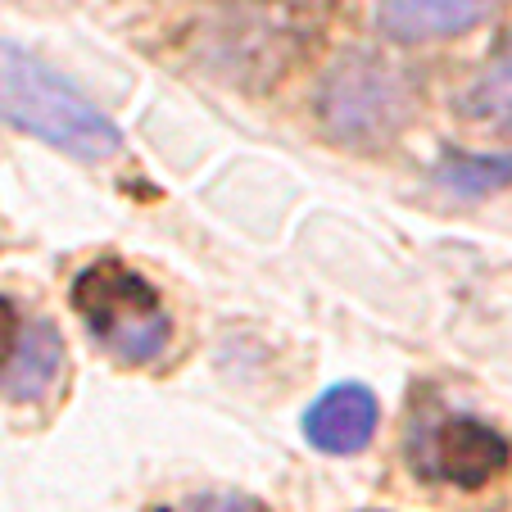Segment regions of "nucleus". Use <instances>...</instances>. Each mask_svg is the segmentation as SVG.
Returning <instances> with one entry per match:
<instances>
[{"instance_id":"1","label":"nucleus","mask_w":512,"mask_h":512,"mask_svg":"<svg viewBox=\"0 0 512 512\" xmlns=\"http://www.w3.org/2000/svg\"><path fill=\"white\" fill-rule=\"evenodd\" d=\"M0 123L87 164L118 155L123 145V132L105 109H96L64 73L14 41H0Z\"/></svg>"},{"instance_id":"2","label":"nucleus","mask_w":512,"mask_h":512,"mask_svg":"<svg viewBox=\"0 0 512 512\" xmlns=\"http://www.w3.org/2000/svg\"><path fill=\"white\" fill-rule=\"evenodd\" d=\"M73 309H78L87 336L127 368L155 363L173 340V318H168L159 290L118 259H100L78 272Z\"/></svg>"},{"instance_id":"3","label":"nucleus","mask_w":512,"mask_h":512,"mask_svg":"<svg viewBox=\"0 0 512 512\" xmlns=\"http://www.w3.org/2000/svg\"><path fill=\"white\" fill-rule=\"evenodd\" d=\"M322 123L349 145H372L395 136L413 114V82L404 68L386 64L372 50L336 59L318 91Z\"/></svg>"},{"instance_id":"4","label":"nucleus","mask_w":512,"mask_h":512,"mask_svg":"<svg viewBox=\"0 0 512 512\" xmlns=\"http://www.w3.org/2000/svg\"><path fill=\"white\" fill-rule=\"evenodd\" d=\"M413 458H417V472L422 476L476 494L508 472L512 449L490 422H476V417H440L426 435H417Z\"/></svg>"},{"instance_id":"5","label":"nucleus","mask_w":512,"mask_h":512,"mask_svg":"<svg viewBox=\"0 0 512 512\" xmlns=\"http://www.w3.org/2000/svg\"><path fill=\"white\" fill-rule=\"evenodd\" d=\"M381 426V404L368 386L358 381H340V386L322 390L304 413V435L322 454H358Z\"/></svg>"},{"instance_id":"6","label":"nucleus","mask_w":512,"mask_h":512,"mask_svg":"<svg viewBox=\"0 0 512 512\" xmlns=\"http://www.w3.org/2000/svg\"><path fill=\"white\" fill-rule=\"evenodd\" d=\"M494 10L499 0H377V23L386 37L422 46V41H445L481 28Z\"/></svg>"},{"instance_id":"7","label":"nucleus","mask_w":512,"mask_h":512,"mask_svg":"<svg viewBox=\"0 0 512 512\" xmlns=\"http://www.w3.org/2000/svg\"><path fill=\"white\" fill-rule=\"evenodd\" d=\"M64 372V336L50 318H23L19 345H14L10 363L0 368V395L32 404L41 399Z\"/></svg>"},{"instance_id":"8","label":"nucleus","mask_w":512,"mask_h":512,"mask_svg":"<svg viewBox=\"0 0 512 512\" xmlns=\"http://www.w3.org/2000/svg\"><path fill=\"white\" fill-rule=\"evenodd\" d=\"M463 114L485 132H512V37L494 50L481 78L463 91Z\"/></svg>"},{"instance_id":"9","label":"nucleus","mask_w":512,"mask_h":512,"mask_svg":"<svg viewBox=\"0 0 512 512\" xmlns=\"http://www.w3.org/2000/svg\"><path fill=\"white\" fill-rule=\"evenodd\" d=\"M440 182L454 195H490L512 182V155H449Z\"/></svg>"},{"instance_id":"10","label":"nucleus","mask_w":512,"mask_h":512,"mask_svg":"<svg viewBox=\"0 0 512 512\" xmlns=\"http://www.w3.org/2000/svg\"><path fill=\"white\" fill-rule=\"evenodd\" d=\"M182 512H268L259 499L250 494H236V490H213V494H191L182 503Z\"/></svg>"},{"instance_id":"11","label":"nucleus","mask_w":512,"mask_h":512,"mask_svg":"<svg viewBox=\"0 0 512 512\" xmlns=\"http://www.w3.org/2000/svg\"><path fill=\"white\" fill-rule=\"evenodd\" d=\"M19 331H23V313H19V304L0 295V368L10 363L14 345H19Z\"/></svg>"}]
</instances>
